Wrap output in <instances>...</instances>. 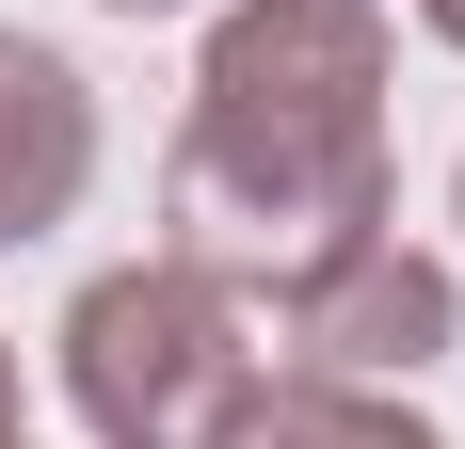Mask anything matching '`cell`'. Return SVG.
Instances as JSON below:
<instances>
[{
	"mask_svg": "<svg viewBox=\"0 0 465 449\" xmlns=\"http://www.w3.org/2000/svg\"><path fill=\"white\" fill-rule=\"evenodd\" d=\"M385 81H401V16L385 0H225L209 65H193V129H177V241L209 289L289 305L305 273H337L353 241H385L401 161H385Z\"/></svg>",
	"mask_w": 465,
	"mask_h": 449,
	"instance_id": "obj_1",
	"label": "cell"
},
{
	"mask_svg": "<svg viewBox=\"0 0 465 449\" xmlns=\"http://www.w3.org/2000/svg\"><path fill=\"white\" fill-rule=\"evenodd\" d=\"M257 321L241 289H209L193 257H129L64 305V402L96 449H225V417L257 402Z\"/></svg>",
	"mask_w": 465,
	"mask_h": 449,
	"instance_id": "obj_2",
	"label": "cell"
},
{
	"mask_svg": "<svg viewBox=\"0 0 465 449\" xmlns=\"http://www.w3.org/2000/svg\"><path fill=\"white\" fill-rule=\"evenodd\" d=\"M273 337H289V369H322V385H418V369L465 337V273L418 257V241L385 224V241H353L337 273H305V289H289Z\"/></svg>",
	"mask_w": 465,
	"mask_h": 449,
	"instance_id": "obj_3",
	"label": "cell"
},
{
	"mask_svg": "<svg viewBox=\"0 0 465 449\" xmlns=\"http://www.w3.org/2000/svg\"><path fill=\"white\" fill-rule=\"evenodd\" d=\"M81 193H96V81L64 48L0 33V241H48Z\"/></svg>",
	"mask_w": 465,
	"mask_h": 449,
	"instance_id": "obj_4",
	"label": "cell"
},
{
	"mask_svg": "<svg viewBox=\"0 0 465 449\" xmlns=\"http://www.w3.org/2000/svg\"><path fill=\"white\" fill-rule=\"evenodd\" d=\"M225 449H450L401 385H322V369H257V402L225 417Z\"/></svg>",
	"mask_w": 465,
	"mask_h": 449,
	"instance_id": "obj_5",
	"label": "cell"
},
{
	"mask_svg": "<svg viewBox=\"0 0 465 449\" xmlns=\"http://www.w3.org/2000/svg\"><path fill=\"white\" fill-rule=\"evenodd\" d=\"M0 449H33V369H16V337H0Z\"/></svg>",
	"mask_w": 465,
	"mask_h": 449,
	"instance_id": "obj_6",
	"label": "cell"
},
{
	"mask_svg": "<svg viewBox=\"0 0 465 449\" xmlns=\"http://www.w3.org/2000/svg\"><path fill=\"white\" fill-rule=\"evenodd\" d=\"M418 33H433V48H465V0H418Z\"/></svg>",
	"mask_w": 465,
	"mask_h": 449,
	"instance_id": "obj_7",
	"label": "cell"
},
{
	"mask_svg": "<svg viewBox=\"0 0 465 449\" xmlns=\"http://www.w3.org/2000/svg\"><path fill=\"white\" fill-rule=\"evenodd\" d=\"M96 16H193V0H96Z\"/></svg>",
	"mask_w": 465,
	"mask_h": 449,
	"instance_id": "obj_8",
	"label": "cell"
},
{
	"mask_svg": "<svg viewBox=\"0 0 465 449\" xmlns=\"http://www.w3.org/2000/svg\"><path fill=\"white\" fill-rule=\"evenodd\" d=\"M450 209H465V177H450Z\"/></svg>",
	"mask_w": 465,
	"mask_h": 449,
	"instance_id": "obj_9",
	"label": "cell"
}]
</instances>
